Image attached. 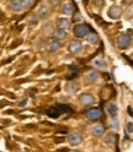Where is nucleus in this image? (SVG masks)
Returning <instances> with one entry per match:
<instances>
[{"mask_svg":"<svg viewBox=\"0 0 133 152\" xmlns=\"http://www.w3.org/2000/svg\"><path fill=\"white\" fill-rule=\"evenodd\" d=\"M98 79H99V74L95 70H89V71H86V74H85V80L90 83L98 81Z\"/></svg>","mask_w":133,"mask_h":152,"instance_id":"obj_7","label":"nucleus"},{"mask_svg":"<svg viewBox=\"0 0 133 152\" xmlns=\"http://www.w3.org/2000/svg\"><path fill=\"white\" fill-rule=\"evenodd\" d=\"M78 85L77 83H69L68 86L65 87V90H66V92H69V93H75L78 91Z\"/></svg>","mask_w":133,"mask_h":152,"instance_id":"obj_21","label":"nucleus"},{"mask_svg":"<svg viewBox=\"0 0 133 152\" xmlns=\"http://www.w3.org/2000/svg\"><path fill=\"white\" fill-rule=\"evenodd\" d=\"M111 128H113V129H118V121H117L116 118H113V119L111 120Z\"/></svg>","mask_w":133,"mask_h":152,"instance_id":"obj_24","label":"nucleus"},{"mask_svg":"<svg viewBox=\"0 0 133 152\" xmlns=\"http://www.w3.org/2000/svg\"><path fill=\"white\" fill-rule=\"evenodd\" d=\"M122 15V7L118 6V5H113L110 7V10H109V16L111 18H118L121 17Z\"/></svg>","mask_w":133,"mask_h":152,"instance_id":"obj_6","label":"nucleus"},{"mask_svg":"<svg viewBox=\"0 0 133 152\" xmlns=\"http://www.w3.org/2000/svg\"><path fill=\"white\" fill-rule=\"evenodd\" d=\"M116 140H117V136L115 134H110L107 137H106V144L110 145V146H113L116 144Z\"/></svg>","mask_w":133,"mask_h":152,"instance_id":"obj_20","label":"nucleus"},{"mask_svg":"<svg viewBox=\"0 0 133 152\" xmlns=\"http://www.w3.org/2000/svg\"><path fill=\"white\" fill-rule=\"evenodd\" d=\"M59 47H61V44H59V41L58 39H55V41H52V42H50L48 43V50L50 52H57L59 49Z\"/></svg>","mask_w":133,"mask_h":152,"instance_id":"obj_17","label":"nucleus"},{"mask_svg":"<svg viewBox=\"0 0 133 152\" xmlns=\"http://www.w3.org/2000/svg\"><path fill=\"white\" fill-rule=\"evenodd\" d=\"M85 115L89 120H99L102 118V112L99 108H90L86 110Z\"/></svg>","mask_w":133,"mask_h":152,"instance_id":"obj_4","label":"nucleus"},{"mask_svg":"<svg viewBox=\"0 0 133 152\" xmlns=\"http://www.w3.org/2000/svg\"><path fill=\"white\" fill-rule=\"evenodd\" d=\"M63 113H73L72 108H69L68 106H64V104H57L54 107H51L48 110H47V115L51 118H59L61 114Z\"/></svg>","mask_w":133,"mask_h":152,"instance_id":"obj_1","label":"nucleus"},{"mask_svg":"<svg viewBox=\"0 0 133 152\" xmlns=\"http://www.w3.org/2000/svg\"><path fill=\"white\" fill-rule=\"evenodd\" d=\"M25 103H26V101H22V102L20 103V107H24V106H25Z\"/></svg>","mask_w":133,"mask_h":152,"instance_id":"obj_27","label":"nucleus"},{"mask_svg":"<svg viewBox=\"0 0 133 152\" xmlns=\"http://www.w3.org/2000/svg\"><path fill=\"white\" fill-rule=\"evenodd\" d=\"M69 25H70V22H69V20H66V18L61 17L57 20V27L61 28V30H68Z\"/></svg>","mask_w":133,"mask_h":152,"instance_id":"obj_13","label":"nucleus"},{"mask_svg":"<svg viewBox=\"0 0 133 152\" xmlns=\"http://www.w3.org/2000/svg\"><path fill=\"white\" fill-rule=\"evenodd\" d=\"M10 7L11 10L15 11V12H20L22 10V0H11L10 3Z\"/></svg>","mask_w":133,"mask_h":152,"instance_id":"obj_11","label":"nucleus"},{"mask_svg":"<svg viewBox=\"0 0 133 152\" xmlns=\"http://www.w3.org/2000/svg\"><path fill=\"white\" fill-rule=\"evenodd\" d=\"M37 22H38V18H37V16H36V17H31V18H30V23H31V25H36Z\"/></svg>","mask_w":133,"mask_h":152,"instance_id":"obj_26","label":"nucleus"},{"mask_svg":"<svg viewBox=\"0 0 133 152\" xmlns=\"http://www.w3.org/2000/svg\"><path fill=\"white\" fill-rule=\"evenodd\" d=\"M53 36L55 37V39L58 41H63L64 38L66 37V33H65V30H61V28H58V30H55Z\"/></svg>","mask_w":133,"mask_h":152,"instance_id":"obj_16","label":"nucleus"},{"mask_svg":"<svg viewBox=\"0 0 133 152\" xmlns=\"http://www.w3.org/2000/svg\"><path fill=\"white\" fill-rule=\"evenodd\" d=\"M83 3H84V4H86V3H88V0H83Z\"/></svg>","mask_w":133,"mask_h":152,"instance_id":"obj_29","label":"nucleus"},{"mask_svg":"<svg viewBox=\"0 0 133 152\" xmlns=\"http://www.w3.org/2000/svg\"><path fill=\"white\" fill-rule=\"evenodd\" d=\"M68 140H69V144L72 146H78V145H80V142H81V136L78 134V132H73V134L69 135Z\"/></svg>","mask_w":133,"mask_h":152,"instance_id":"obj_8","label":"nucleus"},{"mask_svg":"<svg viewBox=\"0 0 133 152\" xmlns=\"http://www.w3.org/2000/svg\"><path fill=\"white\" fill-rule=\"evenodd\" d=\"M132 39L128 34H120L118 38H117V47L120 49H126L129 47Z\"/></svg>","mask_w":133,"mask_h":152,"instance_id":"obj_3","label":"nucleus"},{"mask_svg":"<svg viewBox=\"0 0 133 152\" xmlns=\"http://www.w3.org/2000/svg\"><path fill=\"white\" fill-rule=\"evenodd\" d=\"M83 20V17H81V14L80 12H77V14H74V17H73V21L74 22H79Z\"/></svg>","mask_w":133,"mask_h":152,"instance_id":"obj_23","label":"nucleus"},{"mask_svg":"<svg viewBox=\"0 0 133 152\" xmlns=\"http://www.w3.org/2000/svg\"><path fill=\"white\" fill-rule=\"evenodd\" d=\"M62 11H63V14H65V15H72V14L74 12V6H73V4H64Z\"/></svg>","mask_w":133,"mask_h":152,"instance_id":"obj_19","label":"nucleus"},{"mask_svg":"<svg viewBox=\"0 0 133 152\" xmlns=\"http://www.w3.org/2000/svg\"><path fill=\"white\" fill-rule=\"evenodd\" d=\"M91 132L95 135V136H101L103 132H105V128H103L101 124H98V125H95L91 130Z\"/></svg>","mask_w":133,"mask_h":152,"instance_id":"obj_14","label":"nucleus"},{"mask_svg":"<svg viewBox=\"0 0 133 152\" xmlns=\"http://www.w3.org/2000/svg\"><path fill=\"white\" fill-rule=\"evenodd\" d=\"M90 32V27L88 25H77L74 27V34L78 38L86 37V34Z\"/></svg>","mask_w":133,"mask_h":152,"instance_id":"obj_2","label":"nucleus"},{"mask_svg":"<svg viewBox=\"0 0 133 152\" xmlns=\"http://www.w3.org/2000/svg\"><path fill=\"white\" fill-rule=\"evenodd\" d=\"M86 41L89 43H91V44H96L99 42V37H98V34L95 32H89L86 34Z\"/></svg>","mask_w":133,"mask_h":152,"instance_id":"obj_15","label":"nucleus"},{"mask_svg":"<svg viewBox=\"0 0 133 152\" xmlns=\"http://www.w3.org/2000/svg\"><path fill=\"white\" fill-rule=\"evenodd\" d=\"M92 65L96 69H101V70L106 69V63H105V60H103V59H95L92 61Z\"/></svg>","mask_w":133,"mask_h":152,"instance_id":"obj_18","label":"nucleus"},{"mask_svg":"<svg viewBox=\"0 0 133 152\" xmlns=\"http://www.w3.org/2000/svg\"><path fill=\"white\" fill-rule=\"evenodd\" d=\"M128 113H129V114H131V115L133 117V112H132V109H131V108H128Z\"/></svg>","mask_w":133,"mask_h":152,"instance_id":"obj_28","label":"nucleus"},{"mask_svg":"<svg viewBox=\"0 0 133 152\" xmlns=\"http://www.w3.org/2000/svg\"><path fill=\"white\" fill-rule=\"evenodd\" d=\"M48 16H50V9L47 6H41L38 12H37V17L41 18V20H46Z\"/></svg>","mask_w":133,"mask_h":152,"instance_id":"obj_12","label":"nucleus"},{"mask_svg":"<svg viewBox=\"0 0 133 152\" xmlns=\"http://www.w3.org/2000/svg\"><path fill=\"white\" fill-rule=\"evenodd\" d=\"M126 130H127V132H129V134H132L133 132V123H127V126H126Z\"/></svg>","mask_w":133,"mask_h":152,"instance_id":"obj_25","label":"nucleus"},{"mask_svg":"<svg viewBox=\"0 0 133 152\" xmlns=\"http://www.w3.org/2000/svg\"><path fill=\"white\" fill-rule=\"evenodd\" d=\"M68 49L72 54H79L81 50H83V45L80 42H77V41H73L69 43V47H68Z\"/></svg>","mask_w":133,"mask_h":152,"instance_id":"obj_5","label":"nucleus"},{"mask_svg":"<svg viewBox=\"0 0 133 152\" xmlns=\"http://www.w3.org/2000/svg\"><path fill=\"white\" fill-rule=\"evenodd\" d=\"M80 103L83 106H90V104L94 103V97L90 93H84L80 96Z\"/></svg>","mask_w":133,"mask_h":152,"instance_id":"obj_9","label":"nucleus"},{"mask_svg":"<svg viewBox=\"0 0 133 152\" xmlns=\"http://www.w3.org/2000/svg\"><path fill=\"white\" fill-rule=\"evenodd\" d=\"M35 4V0H22V7L25 10H28V9H31Z\"/></svg>","mask_w":133,"mask_h":152,"instance_id":"obj_22","label":"nucleus"},{"mask_svg":"<svg viewBox=\"0 0 133 152\" xmlns=\"http://www.w3.org/2000/svg\"><path fill=\"white\" fill-rule=\"evenodd\" d=\"M106 110L110 114V117H112V118H116L117 117L118 108H117V106H116L115 103H109L107 106H106Z\"/></svg>","mask_w":133,"mask_h":152,"instance_id":"obj_10","label":"nucleus"}]
</instances>
